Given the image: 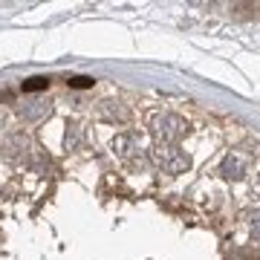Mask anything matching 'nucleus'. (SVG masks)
<instances>
[{"label": "nucleus", "instance_id": "1", "mask_svg": "<svg viewBox=\"0 0 260 260\" xmlns=\"http://www.w3.org/2000/svg\"><path fill=\"white\" fill-rule=\"evenodd\" d=\"M47 78H41V75H38V78H29V81H23V90H26V93H32V90H44V87H47Z\"/></svg>", "mask_w": 260, "mask_h": 260}, {"label": "nucleus", "instance_id": "2", "mask_svg": "<svg viewBox=\"0 0 260 260\" xmlns=\"http://www.w3.org/2000/svg\"><path fill=\"white\" fill-rule=\"evenodd\" d=\"M73 87H78V90H81V87H90V84H93V78H87V75H78V78H73Z\"/></svg>", "mask_w": 260, "mask_h": 260}]
</instances>
